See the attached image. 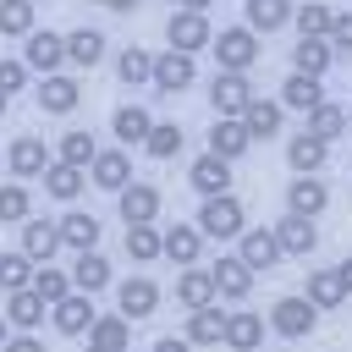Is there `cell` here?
<instances>
[{"label":"cell","instance_id":"6da1fadb","mask_svg":"<svg viewBox=\"0 0 352 352\" xmlns=\"http://www.w3.org/2000/svg\"><path fill=\"white\" fill-rule=\"evenodd\" d=\"M192 226L204 231V242H236L248 231V209H242L236 192H220V198H204L198 204V220Z\"/></svg>","mask_w":352,"mask_h":352},{"label":"cell","instance_id":"7a4b0ae2","mask_svg":"<svg viewBox=\"0 0 352 352\" xmlns=\"http://www.w3.org/2000/svg\"><path fill=\"white\" fill-rule=\"evenodd\" d=\"M314 324H319V308H314L302 292H286V297L270 302V330H275V336L302 341V336H314Z\"/></svg>","mask_w":352,"mask_h":352},{"label":"cell","instance_id":"3957f363","mask_svg":"<svg viewBox=\"0 0 352 352\" xmlns=\"http://www.w3.org/2000/svg\"><path fill=\"white\" fill-rule=\"evenodd\" d=\"M209 50H214V60H220V72H248L253 60H258V33L242 22V28H220L214 38H209Z\"/></svg>","mask_w":352,"mask_h":352},{"label":"cell","instance_id":"277c9868","mask_svg":"<svg viewBox=\"0 0 352 352\" xmlns=\"http://www.w3.org/2000/svg\"><path fill=\"white\" fill-rule=\"evenodd\" d=\"M209 38H214V28H209V16H204V11L176 6V11L165 16V44H170V50L198 55V50H209Z\"/></svg>","mask_w":352,"mask_h":352},{"label":"cell","instance_id":"5b68a950","mask_svg":"<svg viewBox=\"0 0 352 352\" xmlns=\"http://www.w3.org/2000/svg\"><path fill=\"white\" fill-rule=\"evenodd\" d=\"M192 82H198V60L192 55H182V50H160L154 55V72H148V88L154 94H182Z\"/></svg>","mask_w":352,"mask_h":352},{"label":"cell","instance_id":"8992f818","mask_svg":"<svg viewBox=\"0 0 352 352\" xmlns=\"http://www.w3.org/2000/svg\"><path fill=\"white\" fill-rule=\"evenodd\" d=\"M22 66L28 72H60L66 66V33H55V28H33L28 33V44H22Z\"/></svg>","mask_w":352,"mask_h":352},{"label":"cell","instance_id":"52a82bcc","mask_svg":"<svg viewBox=\"0 0 352 352\" xmlns=\"http://www.w3.org/2000/svg\"><path fill=\"white\" fill-rule=\"evenodd\" d=\"M33 104H38L44 116H72V110L82 104V82L66 77V72H50V77H38V88H33Z\"/></svg>","mask_w":352,"mask_h":352},{"label":"cell","instance_id":"ba28073f","mask_svg":"<svg viewBox=\"0 0 352 352\" xmlns=\"http://www.w3.org/2000/svg\"><path fill=\"white\" fill-rule=\"evenodd\" d=\"M253 94H258V88L248 82V72H214V77H209V110H214V116H242Z\"/></svg>","mask_w":352,"mask_h":352},{"label":"cell","instance_id":"9c48e42d","mask_svg":"<svg viewBox=\"0 0 352 352\" xmlns=\"http://www.w3.org/2000/svg\"><path fill=\"white\" fill-rule=\"evenodd\" d=\"M209 280H214V297H226V302H248L253 297V270L236 253H220L209 264Z\"/></svg>","mask_w":352,"mask_h":352},{"label":"cell","instance_id":"30bf717a","mask_svg":"<svg viewBox=\"0 0 352 352\" xmlns=\"http://www.w3.org/2000/svg\"><path fill=\"white\" fill-rule=\"evenodd\" d=\"M330 204V187L324 176H292L286 182V214H302V220H319Z\"/></svg>","mask_w":352,"mask_h":352},{"label":"cell","instance_id":"8fae6325","mask_svg":"<svg viewBox=\"0 0 352 352\" xmlns=\"http://www.w3.org/2000/svg\"><path fill=\"white\" fill-rule=\"evenodd\" d=\"M198 253H204V231L192 226V220H176V226H165L160 231V258H170V264H198Z\"/></svg>","mask_w":352,"mask_h":352},{"label":"cell","instance_id":"7c38bea8","mask_svg":"<svg viewBox=\"0 0 352 352\" xmlns=\"http://www.w3.org/2000/svg\"><path fill=\"white\" fill-rule=\"evenodd\" d=\"M236 258L258 275V270H275L286 253H280V242H275V231H264V226H248L242 236H236Z\"/></svg>","mask_w":352,"mask_h":352},{"label":"cell","instance_id":"4fadbf2b","mask_svg":"<svg viewBox=\"0 0 352 352\" xmlns=\"http://www.w3.org/2000/svg\"><path fill=\"white\" fill-rule=\"evenodd\" d=\"M220 341H226L231 352H258V346H264V314H253V308H226Z\"/></svg>","mask_w":352,"mask_h":352},{"label":"cell","instance_id":"5bb4252c","mask_svg":"<svg viewBox=\"0 0 352 352\" xmlns=\"http://www.w3.org/2000/svg\"><path fill=\"white\" fill-rule=\"evenodd\" d=\"M270 231H275V242H280V253H286V258H308V253L319 248V226H314V220H302V214H280Z\"/></svg>","mask_w":352,"mask_h":352},{"label":"cell","instance_id":"9a60e30c","mask_svg":"<svg viewBox=\"0 0 352 352\" xmlns=\"http://www.w3.org/2000/svg\"><path fill=\"white\" fill-rule=\"evenodd\" d=\"M116 308H121V319H148V314L160 308V286H154L148 275H126V280L116 286Z\"/></svg>","mask_w":352,"mask_h":352},{"label":"cell","instance_id":"2e32d148","mask_svg":"<svg viewBox=\"0 0 352 352\" xmlns=\"http://www.w3.org/2000/svg\"><path fill=\"white\" fill-rule=\"evenodd\" d=\"M253 148V138H248V126H242V116H214V126H209V154H220V160H242Z\"/></svg>","mask_w":352,"mask_h":352},{"label":"cell","instance_id":"e0dca14e","mask_svg":"<svg viewBox=\"0 0 352 352\" xmlns=\"http://www.w3.org/2000/svg\"><path fill=\"white\" fill-rule=\"evenodd\" d=\"M324 160H330V143H324V138H314V132H292V138H286V165H292L297 176H319Z\"/></svg>","mask_w":352,"mask_h":352},{"label":"cell","instance_id":"ac0fdd59","mask_svg":"<svg viewBox=\"0 0 352 352\" xmlns=\"http://www.w3.org/2000/svg\"><path fill=\"white\" fill-rule=\"evenodd\" d=\"M187 182L198 187V198H220V192H231V160H220V154H198L192 160V170H187Z\"/></svg>","mask_w":352,"mask_h":352},{"label":"cell","instance_id":"d6986e66","mask_svg":"<svg viewBox=\"0 0 352 352\" xmlns=\"http://www.w3.org/2000/svg\"><path fill=\"white\" fill-rule=\"evenodd\" d=\"M116 204H121V220H126V226L160 220V187H154V182H126V187L116 192Z\"/></svg>","mask_w":352,"mask_h":352},{"label":"cell","instance_id":"ffe728a7","mask_svg":"<svg viewBox=\"0 0 352 352\" xmlns=\"http://www.w3.org/2000/svg\"><path fill=\"white\" fill-rule=\"evenodd\" d=\"M55 226H60V248H72V253L99 248V236H104V220L99 214H82V209H66Z\"/></svg>","mask_w":352,"mask_h":352},{"label":"cell","instance_id":"44dd1931","mask_svg":"<svg viewBox=\"0 0 352 352\" xmlns=\"http://www.w3.org/2000/svg\"><path fill=\"white\" fill-rule=\"evenodd\" d=\"M50 319H55L60 336H88V324H94L99 314H94V297H88V292H66V297L50 308Z\"/></svg>","mask_w":352,"mask_h":352},{"label":"cell","instance_id":"7402d4cb","mask_svg":"<svg viewBox=\"0 0 352 352\" xmlns=\"http://www.w3.org/2000/svg\"><path fill=\"white\" fill-rule=\"evenodd\" d=\"M6 165H11V176H44V170H50V148H44V138H33V132L11 138Z\"/></svg>","mask_w":352,"mask_h":352},{"label":"cell","instance_id":"603a6c76","mask_svg":"<svg viewBox=\"0 0 352 352\" xmlns=\"http://www.w3.org/2000/svg\"><path fill=\"white\" fill-rule=\"evenodd\" d=\"M88 182L104 187V192H121V187L132 182V160H126V148H99L94 165H88Z\"/></svg>","mask_w":352,"mask_h":352},{"label":"cell","instance_id":"cb8c5ba5","mask_svg":"<svg viewBox=\"0 0 352 352\" xmlns=\"http://www.w3.org/2000/svg\"><path fill=\"white\" fill-rule=\"evenodd\" d=\"M22 253L33 258V264H55V253H60V226L55 220H22Z\"/></svg>","mask_w":352,"mask_h":352},{"label":"cell","instance_id":"d4e9b609","mask_svg":"<svg viewBox=\"0 0 352 352\" xmlns=\"http://www.w3.org/2000/svg\"><path fill=\"white\" fill-rule=\"evenodd\" d=\"M0 314H6L11 330H38L44 314H50V302H44L33 286H22V292H6V308H0Z\"/></svg>","mask_w":352,"mask_h":352},{"label":"cell","instance_id":"484cf974","mask_svg":"<svg viewBox=\"0 0 352 352\" xmlns=\"http://www.w3.org/2000/svg\"><path fill=\"white\" fill-rule=\"evenodd\" d=\"M220 330H226V308H220V297L214 302H204V308H187V341L192 346H220Z\"/></svg>","mask_w":352,"mask_h":352},{"label":"cell","instance_id":"4316f807","mask_svg":"<svg viewBox=\"0 0 352 352\" xmlns=\"http://www.w3.org/2000/svg\"><path fill=\"white\" fill-rule=\"evenodd\" d=\"M104 50H110V38H104L99 28H72V33H66V60L82 66V72H94V66L104 60Z\"/></svg>","mask_w":352,"mask_h":352},{"label":"cell","instance_id":"83f0119b","mask_svg":"<svg viewBox=\"0 0 352 352\" xmlns=\"http://www.w3.org/2000/svg\"><path fill=\"white\" fill-rule=\"evenodd\" d=\"M110 286V258L99 253V248H88V253H77L72 258V292H104Z\"/></svg>","mask_w":352,"mask_h":352},{"label":"cell","instance_id":"f1b7e54d","mask_svg":"<svg viewBox=\"0 0 352 352\" xmlns=\"http://www.w3.org/2000/svg\"><path fill=\"white\" fill-rule=\"evenodd\" d=\"M324 99V77H308V72H292L286 82H280V110H314Z\"/></svg>","mask_w":352,"mask_h":352},{"label":"cell","instance_id":"f546056e","mask_svg":"<svg viewBox=\"0 0 352 352\" xmlns=\"http://www.w3.org/2000/svg\"><path fill=\"white\" fill-rule=\"evenodd\" d=\"M280 116H286V110H280V99L253 94V99H248V110H242V126H248V138L258 143V138H275V132H280Z\"/></svg>","mask_w":352,"mask_h":352},{"label":"cell","instance_id":"4dcf8cb0","mask_svg":"<svg viewBox=\"0 0 352 352\" xmlns=\"http://www.w3.org/2000/svg\"><path fill=\"white\" fill-rule=\"evenodd\" d=\"M88 346H99V352H126V346H132V319L99 314V319L88 324Z\"/></svg>","mask_w":352,"mask_h":352},{"label":"cell","instance_id":"1f68e13d","mask_svg":"<svg viewBox=\"0 0 352 352\" xmlns=\"http://www.w3.org/2000/svg\"><path fill=\"white\" fill-rule=\"evenodd\" d=\"M38 182H44V192H50V198L72 204V198L88 187V170H77V165H66V160H50V170H44Z\"/></svg>","mask_w":352,"mask_h":352},{"label":"cell","instance_id":"d6a6232c","mask_svg":"<svg viewBox=\"0 0 352 352\" xmlns=\"http://www.w3.org/2000/svg\"><path fill=\"white\" fill-rule=\"evenodd\" d=\"M302 297H308L319 314L346 302V292H341V280H336V270H330V264H314V270H308V286H302Z\"/></svg>","mask_w":352,"mask_h":352},{"label":"cell","instance_id":"836d02e7","mask_svg":"<svg viewBox=\"0 0 352 352\" xmlns=\"http://www.w3.org/2000/svg\"><path fill=\"white\" fill-rule=\"evenodd\" d=\"M336 66V50L324 38H297L292 44V72H308V77H324Z\"/></svg>","mask_w":352,"mask_h":352},{"label":"cell","instance_id":"e575fe53","mask_svg":"<svg viewBox=\"0 0 352 352\" xmlns=\"http://www.w3.org/2000/svg\"><path fill=\"white\" fill-rule=\"evenodd\" d=\"M148 126H154V116H148L143 104H116V116H110V132H116L121 148H126V143H143Z\"/></svg>","mask_w":352,"mask_h":352},{"label":"cell","instance_id":"d590c367","mask_svg":"<svg viewBox=\"0 0 352 352\" xmlns=\"http://www.w3.org/2000/svg\"><path fill=\"white\" fill-rule=\"evenodd\" d=\"M242 16L253 33H275L292 22V0H242Z\"/></svg>","mask_w":352,"mask_h":352},{"label":"cell","instance_id":"8d00e7d4","mask_svg":"<svg viewBox=\"0 0 352 352\" xmlns=\"http://www.w3.org/2000/svg\"><path fill=\"white\" fill-rule=\"evenodd\" d=\"M330 22H336V11H330L324 0H302V6H292V28H297V38H324Z\"/></svg>","mask_w":352,"mask_h":352},{"label":"cell","instance_id":"74e56055","mask_svg":"<svg viewBox=\"0 0 352 352\" xmlns=\"http://www.w3.org/2000/svg\"><path fill=\"white\" fill-rule=\"evenodd\" d=\"M176 302H182V308H204V302H214V280H209V270L187 264V270L176 275Z\"/></svg>","mask_w":352,"mask_h":352},{"label":"cell","instance_id":"f35d334b","mask_svg":"<svg viewBox=\"0 0 352 352\" xmlns=\"http://www.w3.org/2000/svg\"><path fill=\"white\" fill-rule=\"evenodd\" d=\"M33 28H38L33 0H0V38H28Z\"/></svg>","mask_w":352,"mask_h":352},{"label":"cell","instance_id":"ab89813d","mask_svg":"<svg viewBox=\"0 0 352 352\" xmlns=\"http://www.w3.org/2000/svg\"><path fill=\"white\" fill-rule=\"evenodd\" d=\"M302 132H314V138L336 143V138L346 132V104H330V99H319V104L308 110V126H302Z\"/></svg>","mask_w":352,"mask_h":352},{"label":"cell","instance_id":"60d3db41","mask_svg":"<svg viewBox=\"0 0 352 352\" xmlns=\"http://www.w3.org/2000/svg\"><path fill=\"white\" fill-rule=\"evenodd\" d=\"M148 72H154V55H148L143 44H126V50L116 55V77H121L126 88H143V82H148Z\"/></svg>","mask_w":352,"mask_h":352},{"label":"cell","instance_id":"b9f144b4","mask_svg":"<svg viewBox=\"0 0 352 352\" xmlns=\"http://www.w3.org/2000/svg\"><path fill=\"white\" fill-rule=\"evenodd\" d=\"M182 138H187V132H182L176 121H154L148 138H143V154H148V160H176V154H182Z\"/></svg>","mask_w":352,"mask_h":352},{"label":"cell","instance_id":"7bdbcfd3","mask_svg":"<svg viewBox=\"0 0 352 352\" xmlns=\"http://www.w3.org/2000/svg\"><path fill=\"white\" fill-rule=\"evenodd\" d=\"M126 258H132V264H154V258H160V226H154V220L126 226Z\"/></svg>","mask_w":352,"mask_h":352},{"label":"cell","instance_id":"ee69618b","mask_svg":"<svg viewBox=\"0 0 352 352\" xmlns=\"http://www.w3.org/2000/svg\"><path fill=\"white\" fill-rule=\"evenodd\" d=\"M33 258L22 253V248H11V253H0V292H22V286H33Z\"/></svg>","mask_w":352,"mask_h":352},{"label":"cell","instance_id":"f6af8a7d","mask_svg":"<svg viewBox=\"0 0 352 352\" xmlns=\"http://www.w3.org/2000/svg\"><path fill=\"white\" fill-rule=\"evenodd\" d=\"M94 154H99V143H94V132H60V154L55 160H66V165H77V170H88L94 165Z\"/></svg>","mask_w":352,"mask_h":352},{"label":"cell","instance_id":"bcb514c9","mask_svg":"<svg viewBox=\"0 0 352 352\" xmlns=\"http://www.w3.org/2000/svg\"><path fill=\"white\" fill-rule=\"evenodd\" d=\"M33 292L55 308V302L72 292V270H60V264H38V270H33Z\"/></svg>","mask_w":352,"mask_h":352},{"label":"cell","instance_id":"7dc6e473","mask_svg":"<svg viewBox=\"0 0 352 352\" xmlns=\"http://www.w3.org/2000/svg\"><path fill=\"white\" fill-rule=\"evenodd\" d=\"M28 214H33L28 187H22V182H6V187H0V226H22Z\"/></svg>","mask_w":352,"mask_h":352},{"label":"cell","instance_id":"c3c4849f","mask_svg":"<svg viewBox=\"0 0 352 352\" xmlns=\"http://www.w3.org/2000/svg\"><path fill=\"white\" fill-rule=\"evenodd\" d=\"M324 44H330L336 55H352V11H336V22H330Z\"/></svg>","mask_w":352,"mask_h":352},{"label":"cell","instance_id":"681fc988","mask_svg":"<svg viewBox=\"0 0 352 352\" xmlns=\"http://www.w3.org/2000/svg\"><path fill=\"white\" fill-rule=\"evenodd\" d=\"M16 88H28V66L22 60H0V94L11 99Z\"/></svg>","mask_w":352,"mask_h":352},{"label":"cell","instance_id":"f907efd6","mask_svg":"<svg viewBox=\"0 0 352 352\" xmlns=\"http://www.w3.org/2000/svg\"><path fill=\"white\" fill-rule=\"evenodd\" d=\"M0 352H44V341L33 336V330H16V336H6V346Z\"/></svg>","mask_w":352,"mask_h":352},{"label":"cell","instance_id":"816d5d0a","mask_svg":"<svg viewBox=\"0 0 352 352\" xmlns=\"http://www.w3.org/2000/svg\"><path fill=\"white\" fill-rule=\"evenodd\" d=\"M154 352H192V341H187V336H160Z\"/></svg>","mask_w":352,"mask_h":352},{"label":"cell","instance_id":"f5cc1de1","mask_svg":"<svg viewBox=\"0 0 352 352\" xmlns=\"http://www.w3.org/2000/svg\"><path fill=\"white\" fill-rule=\"evenodd\" d=\"M330 270H336V280H341V292L352 297V258H341V264H330Z\"/></svg>","mask_w":352,"mask_h":352},{"label":"cell","instance_id":"db71d44e","mask_svg":"<svg viewBox=\"0 0 352 352\" xmlns=\"http://www.w3.org/2000/svg\"><path fill=\"white\" fill-rule=\"evenodd\" d=\"M182 6H187V11H204V16H209V6H214V0H182Z\"/></svg>","mask_w":352,"mask_h":352},{"label":"cell","instance_id":"11a10c76","mask_svg":"<svg viewBox=\"0 0 352 352\" xmlns=\"http://www.w3.org/2000/svg\"><path fill=\"white\" fill-rule=\"evenodd\" d=\"M143 0H110V11H138Z\"/></svg>","mask_w":352,"mask_h":352},{"label":"cell","instance_id":"9f6ffc18","mask_svg":"<svg viewBox=\"0 0 352 352\" xmlns=\"http://www.w3.org/2000/svg\"><path fill=\"white\" fill-rule=\"evenodd\" d=\"M6 336H11V324H6V314H0V346H6Z\"/></svg>","mask_w":352,"mask_h":352},{"label":"cell","instance_id":"6f0895ef","mask_svg":"<svg viewBox=\"0 0 352 352\" xmlns=\"http://www.w3.org/2000/svg\"><path fill=\"white\" fill-rule=\"evenodd\" d=\"M6 110H11V99H6V94H0V116H6Z\"/></svg>","mask_w":352,"mask_h":352},{"label":"cell","instance_id":"680465c9","mask_svg":"<svg viewBox=\"0 0 352 352\" xmlns=\"http://www.w3.org/2000/svg\"><path fill=\"white\" fill-rule=\"evenodd\" d=\"M94 6H110V0H94Z\"/></svg>","mask_w":352,"mask_h":352},{"label":"cell","instance_id":"91938a15","mask_svg":"<svg viewBox=\"0 0 352 352\" xmlns=\"http://www.w3.org/2000/svg\"><path fill=\"white\" fill-rule=\"evenodd\" d=\"M176 6H182V0H170V11H176Z\"/></svg>","mask_w":352,"mask_h":352},{"label":"cell","instance_id":"94428289","mask_svg":"<svg viewBox=\"0 0 352 352\" xmlns=\"http://www.w3.org/2000/svg\"><path fill=\"white\" fill-rule=\"evenodd\" d=\"M88 352H99V346H88Z\"/></svg>","mask_w":352,"mask_h":352},{"label":"cell","instance_id":"6125c7cd","mask_svg":"<svg viewBox=\"0 0 352 352\" xmlns=\"http://www.w3.org/2000/svg\"><path fill=\"white\" fill-rule=\"evenodd\" d=\"M258 352H264V346H258Z\"/></svg>","mask_w":352,"mask_h":352},{"label":"cell","instance_id":"be15d7a7","mask_svg":"<svg viewBox=\"0 0 352 352\" xmlns=\"http://www.w3.org/2000/svg\"><path fill=\"white\" fill-rule=\"evenodd\" d=\"M33 6H38V0H33Z\"/></svg>","mask_w":352,"mask_h":352}]
</instances>
